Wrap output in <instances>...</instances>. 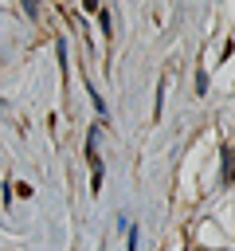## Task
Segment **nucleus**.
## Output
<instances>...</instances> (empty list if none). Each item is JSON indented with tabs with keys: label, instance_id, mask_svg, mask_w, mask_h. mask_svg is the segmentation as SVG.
I'll return each instance as SVG.
<instances>
[{
	"label": "nucleus",
	"instance_id": "1",
	"mask_svg": "<svg viewBox=\"0 0 235 251\" xmlns=\"http://www.w3.org/2000/svg\"><path fill=\"white\" fill-rule=\"evenodd\" d=\"M204 90H208V75L200 71V75H196V94H204Z\"/></svg>",
	"mask_w": 235,
	"mask_h": 251
},
{
	"label": "nucleus",
	"instance_id": "2",
	"mask_svg": "<svg viewBox=\"0 0 235 251\" xmlns=\"http://www.w3.org/2000/svg\"><path fill=\"white\" fill-rule=\"evenodd\" d=\"M227 180H235V153H227V173H223Z\"/></svg>",
	"mask_w": 235,
	"mask_h": 251
},
{
	"label": "nucleus",
	"instance_id": "3",
	"mask_svg": "<svg viewBox=\"0 0 235 251\" xmlns=\"http://www.w3.org/2000/svg\"><path fill=\"white\" fill-rule=\"evenodd\" d=\"M125 251H137V224H129V247Z\"/></svg>",
	"mask_w": 235,
	"mask_h": 251
},
{
	"label": "nucleus",
	"instance_id": "4",
	"mask_svg": "<svg viewBox=\"0 0 235 251\" xmlns=\"http://www.w3.org/2000/svg\"><path fill=\"white\" fill-rule=\"evenodd\" d=\"M24 12H27V16H35V12H39V4H35V0H24Z\"/></svg>",
	"mask_w": 235,
	"mask_h": 251
}]
</instances>
